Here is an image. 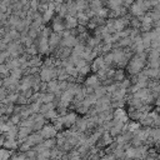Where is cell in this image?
<instances>
[{
  "instance_id": "obj_1",
  "label": "cell",
  "mask_w": 160,
  "mask_h": 160,
  "mask_svg": "<svg viewBox=\"0 0 160 160\" xmlns=\"http://www.w3.org/2000/svg\"><path fill=\"white\" fill-rule=\"evenodd\" d=\"M60 40H61V32L58 34V32H54L51 31L50 35H49V39H48V45H49V52L54 51L59 44H60Z\"/></svg>"
},
{
  "instance_id": "obj_2",
  "label": "cell",
  "mask_w": 160,
  "mask_h": 160,
  "mask_svg": "<svg viewBox=\"0 0 160 160\" xmlns=\"http://www.w3.org/2000/svg\"><path fill=\"white\" fill-rule=\"evenodd\" d=\"M39 134L42 139H52L56 135V129L54 128V125H44L41 130H39Z\"/></svg>"
},
{
  "instance_id": "obj_3",
  "label": "cell",
  "mask_w": 160,
  "mask_h": 160,
  "mask_svg": "<svg viewBox=\"0 0 160 160\" xmlns=\"http://www.w3.org/2000/svg\"><path fill=\"white\" fill-rule=\"evenodd\" d=\"M51 30H52L54 32H58V34H60V32H62L64 30H66V29H65V25H64V20H62L61 18H59V16L54 18V19H52Z\"/></svg>"
},
{
  "instance_id": "obj_4",
  "label": "cell",
  "mask_w": 160,
  "mask_h": 160,
  "mask_svg": "<svg viewBox=\"0 0 160 160\" xmlns=\"http://www.w3.org/2000/svg\"><path fill=\"white\" fill-rule=\"evenodd\" d=\"M76 114H74V112H68V114H65L64 116H62V125L65 126V128H71L74 124H75V121H76Z\"/></svg>"
},
{
  "instance_id": "obj_5",
  "label": "cell",
  "mask_w": 160,
  "mask_h": 160,
  "mask_svg": "<svg viewBox=\"0 0 160 160\" xmlns=\"http://www.w3.org/2000/svg\"><path fill=\"white\" fill-rule=\"evenodd\" d=\"M104 68H106V65H105V62H104V60H102V56H99V58H95L94 60H92V64H91V70L92 71H95V72H98V71H100V70H102Z\"/></svg>"
},
{
  "instance_id": "obj_6",
  "label": "cell",
  "mask_w": 160,
  "mask_h": 160,
  "mask_svg": "<svg viewBox=\"0 0 160 160\" xmlns=\"http://www.w3.org/2000/svg\"><path fill=\"white\" fill-rule=\"evenodd\" d=\"M111 141H112V136H110V134H109L108 131H104V132L100 135V138H99L98 145H99V146H108V145L111 144Z\"/></svg>"
},
{
  "instance_id": "obj_7",
  "label": "cell",
  "mask_w": 160,
  "mask_h": 160,
  "mask_svg": "<svg viewBox=\"0 0 160 160\" xmlns=\"http://www.w3.org/2000/svg\"><path fill=\"white\" fill-rule=\"evenodd\" d=\"M85 86H88V88H92V89L100 86V80H99L98 75H91V76L86 78V80H85Z\"/></svg>"
},
{
  "instance_id": "obj_8",
  "label": "cell",
  "mask_w": 160,
  "mask_h": 160,
  "mask_svg": "<svg viewBox=\"0 0 160 160\" xmlns=\"http://www.w3.org/2000/svg\"><path fill=\"white\" fill-rule=\"evenodd\" d=\"M31 131H32V129L31 128H26V126H20L19 128V130H18V139L19 140H25L30 134H31Z\"/></svg>"
},
{
  "instance_id": "obj_9",
  "label": "cell",
  "mask_w": 160,
  "mask_h": 160,
  "mask_svg": "<svg viewBox=\"0 0 160 160\" xmlns=\"http://www.w3.org/2000/svg\"><path fill=\"white\" fill-rule=\"evenodd\" d=\"M64 25H65V29H66V30L75 29V28L78 26V20H76V18H74V16H65Z\"/></svg>"
},
{
  "instance_id": "obj_10",
  "label": "cell",
  "mask_w": 160,
  "mask_h": 160,
  "mask_svg": "<svg viewBox=\"0 0 160 160\" xmlns=\"http://www.w3.org/2000/svg\"><path fill=\"white\" fill-rule=\"evenodd\" d=\"M124 79H125V72H124V70L118 69V70H115V71H114L112 81H115V82H120V81H122Z\"/></svg>"
},
{
  "instance_id": "obj_11",
  "label": "cell",
  "mask_w": 160,
  "mask_h": 160,
  "mask_svg": "<svg viewBox=\"0 0 160 160\" xmlns=\"http://www.w3.org/2000/svg\"><path fill=\"white\" fill-rule=\"evenodd\" d=\"M75 18H76V20H78V25L86 26V24L89 22V19H88V16H86L84 12H78Z\"/></svg>"
},
{
  "instance_id": "obj_12",
  "label": "cell",
  "mask_w": 160,
  "mask_h": 160,
  "mask_svg": "<svg viewBox=\"0 0 160 160\" xmlns=\"http://www.w3.org/2000/svg\"><path fill=\"white\" fill-rule=\"evenodd\" d=\"M74 4H75V8H76V11L78 12H82L89 6V4L85 0H76Z\"/></svg>"
},
{
  "instance_id": "obj_13",
  "label": "cell",
  "mask_w": 160,
  "mask_h": 160,
  "mask_svg": "<svg viewBox=\"0 0 160 160\" xmlns=\"http://www.w3.org/2000/svg\"><path fill=\"white\" fill-rule=\"evenodd\" d=\"M54 12L55 11H52V10H49V9H46L42 14H41V18H42V22H49L50 20H52V16H54Z\"/></svg>"
},
{
  "instance_id": "obj_14",
  "label": "cell",
  "mask_w": 160,
  "mask_h": 160,
  "mask_svg": "<svg viewBox=\"0 0 160 160\" xmlns=\"http://www.w3.org/2000/svg\"><path fill=\"white\" fill-rule=\"evenodd\" d=\"M42 116H44L45 120H54V119L58 118L59 115H58V111H56L55 109H52V110H49V111H46L45 114H42Z\"/></svg>"
},
{
  "instance_id": "obj_15",
  "label": "cell",
  "mask_w": 160,
  "mask_h": 160,
  "mask_svg": "<svg viewBox=\"0 0 160 160\" xmlns=\"http://www.w3.org/2000/svg\"><path fill=\"white\" fill-rule=\"evenodd\" d=\"M105 94H106V89H105V86H102V85H100V86H98V88L94 89V95L96 96V99L104 96Z\"/></svg>"
},
{
  "instance_id": "obj_16",
  "label": "cell",
  "mask_w": 160,
  "mask_h": 160,
  "mask_svg": "<svg viewBox=\"0 0 160 160\" xmlns=\"http://www.w3.org/2000/svg\"><path fill=\"white\" fill-rule=\"evenodd\" d=\"M2 145L6 148V149H15L16 148V141L15 139H10V138H6L2 142Z\"/></svg>"
},
{
  "instance_id": "obj_17",
  "label": "cell",
  "mask_w": 160,
  "mask_h": 160,
  "mask_svg": "<svg viewBox=\"0 0 160 160\" xmlns=\"http://www.w3.org/2000/svg\"><path fill=\"white\" fill-rule=\"evenodd\" d=\"M108 14H109V9L108 8H101V9H99L98 11H96V14L95 15H98L99 18H102V19H106L108 18Z\"/></svg>"
},
{
  "instance_id": "obj_18",
  "label": "cell",
  "mask_w": 160,
  "mask_h": 160,
  "mask_svg": "<svg viewBox=\"0 0 160 160\" xmlns=\"http://www.w3.org/2000/svg\"><path fill=\"white\" fill-rule=\"evenodd\" d=\"M39 4H40V1H39V0H30V1H29L30 9L36 10V11H38V6H39Z\"/></svg>"
},
{
  "instance_id": "obj_19",
  "label": "cell",
  "mask_w": 160,
  "mask_h": 160,
  "mask_svg": "<svg viewBox=\"0 0 160 160\" xmlns=\"http://www.w3.org/2000/svg\"><path fill=\"white\" fill-rule=\"evenodd\" d=\"M9 158V152L6 150H0V160H6Z\"/></svg>"
},
{
  "instance_id": "obj_20",
  "label": "cell",
  "mask_w": 160,
  "mask_h": 160,
  "mask_svg": "<svg viewBox=\"0 0 160 160\" xmlns=\"http://www.w3.org/2000/svg\"><path fill=\"white\" fill-rule=\"evenodd\" d=\"M1 86H2V79L0 78V88H1Z\"/></svg>"
}]
</instances>
